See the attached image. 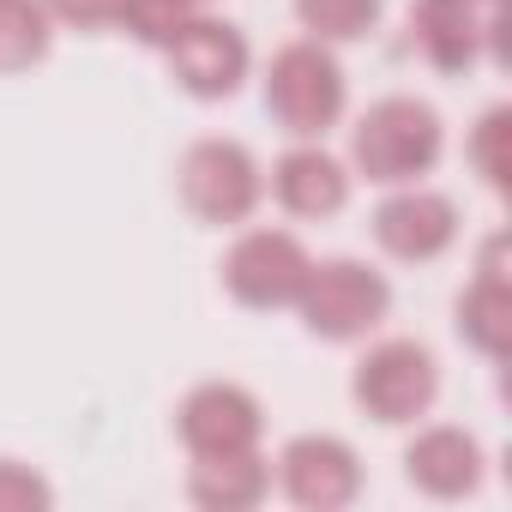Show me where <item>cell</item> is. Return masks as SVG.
Listing matches in <instances>:
<instances>
[{
	"mask_svg": "<svg viewBox=\"0 0 512 512\" xmlns=\"http://www.w3.org/2000/svg\"><path fill=\"white\" fill-rule=\"evenodd\" d=\"M446 157V115L416 91H386L350 121V175L368 187L428 181Z\"/></svg>",
	"mask_w": 512,
	"mask_h": 512,
	"instance_id": "6da1fadb",
	"label": "cell"
},
{
	"mask_svg": "<svg viewBox=\"0 0 512 512\" xmlns=\"http://www.w3.org/2000/svg\"><path fill=\"white\" fill-rule=\"evenodd\" d=\"M350 404L374 428H416L440 404V356L410 332L362 338L350 362Z\"/></svg>",
	"mask_w": 512,
	"mask_h": 512,
	"instance_id": "7a4b0ae2",
	"label": "cell"
},
{
	"mask_svg": "<svg viewBox=\"0 0 512 512\" xmlns=\"http://www.w3.org/2000/svg\"><path fill=\"white\" fill-rule=\"evenodd\" d=\"M260 97H266V115L290 139H326L350 115V73H344L338 49H326L314 37H290L272 49L266 73H260Z\"/></svg>",
	"mask_w": 512,
	"mask_h": 512,
	"instance_id": "3957f363",
	"label": "cell"
},
{
	"mask_svg": "<svg viewBox=\"0 0 512 512\" xmlns=\"http://www.w3.org/2000/svg\"><path fill=\"white\" fill-rule=\"evenodd\" d=\"M290 314L320 344H362V338L386 332V320H392V278L374 260L332 253V260H314Z\"/></svg>",
	"mask_w": 512,
	"mask_h": 512,
	"instance_id": "277c9868",
	"label": "cell"
},
{
	"mask_svg": "<svg viewBox=\"0 0 512 512\" xmlns=\"http://www.w3.org/2000/svg\"><path fill=\"white\" fill-rule=\"evenodd\" d=\"M175 193L193 223L205 229H241L266 205V163L229 133H199L175 157Z\"/></svg>",
	"mask_w": 512,
	"mask_h": 512,
	"instance_id": "5b68a950",
	"label": "cell"
},
{
	"mask_svg": "<svg viewBox=\"0 0 512 512\" xmlns=\"http://www.w3.org/2000/svg\"><path fill=\"white\" fill-rule=\"evenodd\" d=\"M314 272V253L284 223H241L217 260V284L247 314H290Z\"/></svg>",
	"mask_w": 512,
	"mask_h": 512,
	"instance_id": "8992f818",
	"label": "cell"
},
{
	"mask_svg": "<svg viewBox=\"0 0 512 512\" xmlns=\"http://www.w3.org/2000/svg\"><path fill=\"white\" fill-rule=\"evenodd\" d=\"M163 67L175 79V91H187L193 103H229L247 79H253V43L235 19L199 7L163 49Z\"/></svg>",
	"mask_w": 512,
	"mask_h": 512,
	"instance_id": "52a82bcc",
	"label": "cell"
},
{
	"mask_svg": "<svg viewBox=\"0 0 512 512\" xmlns=\"http://www.w3.org/2000/svg\"><path fill=\"white\" fill-rule=\"evenodd\" d=\"M368 235L386 260L398 266H434L458 247L464 235V211L446 187L434 181H404V187H380V205L368 217Z\"/></svg>",
	"mask_w": 512,
	"mask_h": 512,
	"instance_id": "ba28073f",
	"label": "cell"
},
{
	"mask_svg": "<svg viewBox=\"0 0 512 512\" xmlns=\"http://www.w3.org/2000/svg\"><path fill=\"white\" fill-rule=\"evenodd\" d=\"M272 488L296 506V512H344L362 500L368 488V470H362V452L344 440V434H290L284 452L272 458Z\"/></svg>",
	"mask_w": 512,
	"mask_h": 512,
	"instance_id": "9c48e42d",
	"label": "cell"
},
{
	"mask_svg": "<svg viewBox=\"0 0 512 512\" xmlns=\"http://www.w3.org/2000/svg\"><path fill=\"white\" fill-rule=\"evenodd\" d=\"M410 49L434 73H470L476 61H506V7L482 0H410Z\"/></svg>",
	"mask_w": 512,
	"mask_h": 512,
	"instance_id": "30bf717a",
	"label": "cell"
},
{
	"mask_svg": "<svg viewBox=\"0 0 512 512\" xmlns=\"http://www.w3.org/2000/svg\"><path fill=\"white\" fill-rule=\"evenodd\" d=\"M175 440L187 458L253 452V446H266V404L241 380H199L175 404Z\"/></svg>",
	"mask_w": 512,
	"mask_h": 512,
	"instance_id": "8fae6325",
	"label": "cell"
},
{
	"mask_svg": "<svg viewBox=\"0 0 512 512\" xmlns=\"http://www.w3.org/2000/svg\"><path fill=\"white\" fill-rule=\"evenodd\" d=\"M488 476V446L476 440V428L464 422H416L410 440H404V482L422 494V500H470Z\"/></svg>",
	"mask_w": 512,
	"mask_h": 512,
	"instance_id": "7c38bea8",
	"label": "cell"
},
{
	"mask_svg": "<svg viewBox=\"0 0 512 512\" xmlns=\"http://www.w3.org/2000/svg\"><path fill=\"white\" fill-rule=\"evenodd\" d=\"M266 193L278 199L284 217H296V223H326V217H338V211L350 205L356 175H350V163H344L326 139H290V145L278 151V163L266 169Z\"/></svg>",
	"mask_w": 512,
	"mask_h": 512,
	"instance_id": "4fadbf2b",
	"label": "cell"
},
{
	"mask_svg": "<svg viewBox=\"0 0 512 512\" xmlns=\"http://www.w3.org/2000/svg\"><path fill=\"white\" fill-rule=\"evenodd\" d=\"M187 500L199 512H253V506H266L272 500V458H266V446L187 458Z\"/></svg>",
	"mask_w": 512,
	"mask_h": 512,
	"instance_id": "5bb4252c",
	"label": "cell"
},
{
	"mask_svg": "<svg viewBox=\"0 0 512 512\" xmlns=\"http://www.w3.org/2000/svg\"><path fill=\"white\" fill-rule=\"evenodd\" d=\"M452 326H458V338H464L482 362H500L506 344H512V278L476 266V272L464 278L458 302H452Z\"/></svg>",
	"mask_w": 512,
	"mask_h": 512,
	"instance_id": "9a60e30c",
	"label": "cell"
},
{
	"mask_svg": "<svg viewBox=\"0 0 512 512\" xmlns=\"http://www.w3.org/2000/svg\"><path fill=\"white\" fill-rule=\"evenodd\" d=\"M61 25L49 19L43 0H0V79H19L49 61Z\"/></svg>",
	"mask_w": 512,
	"mask_h": 512,
	"instance_id": "2e32d148",
	"label": "cell"
},
{
	"mask_svg": "<svg viewBox=\"0 0 512 512\" xmlns=\"http://www.w3.org/2000/svg\"><path fill=\"white\" fill-rule=\"evenodd\" d=\"M290 13H296L302 37H314L326 49H350L380 31L386 0H290Z\"/></svg>",
	"mask_w": 512,
	"mask_h": 512,
	"instance_id": "e0dca14e",
	"label": "cell"
},
{
	"mask_svg": "<svg viewBox=\"0 0 512 512\" xmlns=\"http://www.w3.org/2000/svg\"><path fill=\"white\" fill-rule=\"evenodd\" d=\"M464 163L488 193H506V181H512V109L506 103L476 115V127L464 133Z\"/></svg>",
	"mask_w": 512,
	"mask_h": 512,
	"instance_id": "ac0fdd59",
	"label": "cell"
},
{
	"mask_svg": "<svg viewBox=\"0 0 512 512\" xmlns=\"http://www.w3.org/2000/svg\"><path fill=\"white\" fill-rule=\"evenodd\" d=\"M193 13H199V7H187V0H127V13H121V25H115V31L157 55V49H163V43H169Z\"/></svg>",
	"mask_w": 512,
	"mask_h": 512,
	"instance_id": "d6986e66",
	"label": "cell"
},
{
	"mask_svg": "<svg viewBox=\"0 0 512 512\" xmlns=\"http://www.w3.org/2000/svg\"><path fill=\"white\" fill-rule=\"evenodd\" d=\"M55 506V482L25 464V458H0V512H49Z\"/></svg>",
	"mask_w": 512,
	"mask_h": 512,
	"instance_id": "ffe728a7",
	"label": "cell"
},
{
	"mask_svg": "<svg viewBox=\"0 0 512 512\" xmlns=\"http://www.w3.org/2000/svg\"><path fill=\"white\" fill-rule=\"evenodd\" d=\"M43 7L61 31H115L127 0H43Z\"/></svg>",
	"mask_w": 512,
	"mask_h": 512,
	"instance_id": "44dd1931",
	"label": "cell"
},
{
	"mask_svg": "<svg viewBox=\"0 0 512 512\" xmlns=\"http://www.w3.org/2000/svg\"><path fill=\"white\" fill-rule=\"evenodd\" d=\"M187 7H211V0H187Z\"/></svg>",
	"mask_w": 512,
	"mask_h": 512,
	"instance_id": "7402d4cb",
	"label": "cell"
}]
</instances>
